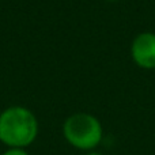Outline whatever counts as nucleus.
I'll return each instance as SVG.
<instances>
[{
    "instance_id": "obj_1",
    "label": "nucleus",
    "mask_w": 155,
    "mask_h": 155,
    "mask_svg": "<svg viewBox=\"0 0 155 155\" xmlns=\"http://www.w3.org/2000/svg\"><path fill=\"white\" fill-rule=\"evenodd\" d=\"M38 124L29 109L12 106L0 116V140L14 148L29 146L37 136Z\"/></svg>"
},
{
    "instance_id": "obj_6",
    "label": "nucleus",
    "mask_w": 155,
    "mask_h": 155,
    "mask_svg": "<svg viewBox=\"0 0 155 155\" xmlns=\"http://www.w3.org/2000/svg\"><path fill=\"white\" fill-rule=\"evenodd\" d=\"M107 2H116V0H107Z\"/></svg>"
},
{
    "instance_id": "obj_3",
    "label": "nucleus",
    "mask_w": 155,
    "mask_h": 155,
    "mask_svg": "<svg viewBox=\"0 0 155 155\" xmlns=\"http://www.w3.org/2000/svg\"><path fill=\"white\" fill-rule=\"evenodd\" d=\"M132 59L139 67L146 70L155 68V34L146 31L134 40L131 46Z\"/></svg>"
},
{
    "instance_id": "obj_2",
    "label": "nucleus",
    "mask_w": 155,
    "mask_h": 155,
    "mask_svg": "<svg viewBox=\"0 0 155 155\" xmlns=\"http://www.w3.org/2000/svg\"><path fill=\"white\" fill-rule=\"evenodd\" d=\"M64 136L76 148L91 150L101 142L102 127L94 116L76 113L64 123Z\"/></svg>"
},
{
    "instance_id": "obj_4",
    "label": "nucleus",
    "mask_w": 155,
    "mask_h": 155,
    "mask_svg": "<svg viewBox=\"0 0 155 155\" xmlns=\"http://www.w3.org/2000/svg\"><path fill=\"white\" fill-rule=\"evenodd\" d=\"M3 155H29V154L26 151L21 150V148H11V150H8L7 153H4Z\"/></svg>"
},
{
    "instance_id": "obj_5",
    "label": "nucleus",
    "mask_w": 155,
    "mask_h": 155,
    "mask_svg": "<svg viewBox=\"0 0 155 155\" xmlns=\"http://www.w3.org/2000/svg\"><path fill=\"white\" fill-rule=\"evenodd\" d=\"M88 155H101V154H97V153H93V154H88Z\"/></svg>"
}]
</instances>
